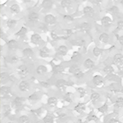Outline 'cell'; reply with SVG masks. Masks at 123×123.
<instances>
[{"mask_svg": "<svg viewBox=\"0 0 123 123\" xmlns=\"http://www.w3.org/2000/svg\"><path fill=\"white\" fill-rule=\"evenodd\" d=\"M123 56L122 54H120V53H117L113 57V63H115L116 65H117V67L119 68H121V66L123 67Z\"/></svg>", "mask_w": 123, "mask_h": 123, "instance_id": "6da1fadb", "label": "cell"}, {"mask_svg": "<svg viewBox=\"0 0 123 123\" xmlns=\"http://www.w3.org/2000/svg\"><path fill=\"white\" fill-rule=\"evenodd\" d=\"M67 83L64 80H58L56 83V86L60 91H65L67 89Z\"/></svg>", "mask_w": 123, "mask_h": 123, "instance_id": "7a4b0ae2", "label": "cell"}, {"mask_svg": "<svg viewBox=\"0 0 123 123\" xmlns=\"http://www.w3.org/2000/svg\"><path fill=\"white\" fill-rule=\"evenodd\" d=\"M19 89L21 92H26V91H28L30 90V84L27 81L22 80L19 84Z\"/></svg>", "mask_w": 123, "mask_h": 123, "instance_id": "3957f363", "label": "cell"}, {"mask_svg": "<svg viewBox=\"0 0 123 123\" xmlns=\"http://www.w3.org/2000/svg\"><path fill=\"white\" fill-rule=\"evenodd\" d=\"M24 103V98L22 97H16L14 101H13V104L15 105L16 108H21V106L23 105Z\"/></svg>", "mask_w": 123, "mask_h": 123, "instance_id": "277c9868", "label": "cell"}, {"mask_svg": "<svg viewBox=\"0 0 123 123\" xmlns=\"http://www.w3.org/2000/svg\"><path fill=\"white\" fill-rule=\"evenodd\" d=\"M29 73V71H28V68L23 65V66H21L19 67V74L21 75V77H25L28 75Z\"/></svg>", "mask_w": 123, "mask_h": 123, "instance_id": "5b68a950", "label": "cell"}, {"mask_svg": "<svg viewBox=\"0 0 123 123\" xmlns=\"http://www.w3.org/2000/svg\"><path fill=\"white\" fill-rule=\"evenodd\" d=\"M103 82H104V80H103V77L101 76H94L93 77V83H94V85H97V86H99L103 84Z\"/></svg>", "mask_w": 123, "mask_h": 123, "instance_id": "8992f818", "label": "cell"}, {"mask_svg": "<svg viewBox=\"0 0 123 123\" xmlns=\"http://www.w3.org/2000/svg\"><path fill=\"white\" fill-rule=\"evenodd\" d=\"M75 111L77 112L78 113H83V112L85 111V104H82V103H80L75 107Z\"/></svg>", "mask_w": 123, "mask_h": 123, "instance_id": "52a82bcc", "label": "cell"}, {"mask_svg": "<svg viewBox=\"0 0 123 123\" xmlns=\"http://www.w3.org/2000/svg\"><path fill=\"white\" fill-rule=\"evenodd\" d=\"M84 13H85V16H87V17H93V16H94V9H93L92 7H85L84 8Z\"/></svg>", "mask_w": 123, "mask_h": 123, "instance_id": "ba28073f", "label": "cell"}, {"mask_svg": "<svg viewBox=\"0 0 123 123\" xmlns=\"http://www.w3.org/2000/svg\"><path fill=\"white\" fill-rule=\"evenodd\" d=\"M47 71H48L47 67L43 66V65H39L36 69V72L38 75H44L47 72Z\"/></svg>", "mask_w": 123, "mask_h": 123, "instance_id": "9c48e42d", "label": "cell"}, {"mask_svg": "<svg viewBox=\"0 0 123 123\" xmlns=\"http://www.w3.org/2000/svg\"><path fill=\"white\" fill-rule=\"evenodd\" d=\"M45 21H46V23L49 24V25H51V24H54L56 22V18H55L54 17H53V15H47L46 17H45Z\"/></svg>", "mask_w": 123, "mask_h": 123, "instance_id": "30bf717a", "label": "cell"}, {"mask_svg": "<svg viewBox=\"0 0 123 123\" xmlns=\"http://www.w3.org/2000/svg\"><path fill=\"white\" fill-rule=\"evenodd\" d=\"M84 66H85V68H87V69H92L93 67H94V62L91 60V59L88 58V59H86V60L85 61Z\"/></svg>", "mask_w": 123, "mask_h": 123, "instance_id": "8fae6325", "label": "cell"}, {"mask_svg": "<svg viewBox=\"0 0 123 123\" xmlns=\"http://www.w3.org/2000/svg\"><path fill=\"white\" fill-rule=\"evenodd\" d=\"M48 104L50 107H56V105L57 104V99L56 97H50V98H49V99H48Z\"/></svg>", "mask_w": 123, "mask_h": 123, "instance_id": "7c38bea8", "label": "cell"}, {"mask_svg": "<svg viewBox=\"0 0 123 123\" xmlns=\"http://www.w3.org/2000/svg\"><path fill=\"white\" fill-rule=\"evenodd\" d=\"M40 41H41V37L38 34H34L32 36H31V42L33 43L37 44V43H39Z\"/></svg>", "mask_w": 123, "mask_h": 123, "instance_id": "4fadbf2b", "label": "cell"}, {"mask_svg": "<svg viewBox=\"0 0 123 123\" xmlns=\"http://www.w3.org/2000/svg\"><path fill=\"white\" fill-rule=\"evenodd\" d=\"M38 17H39L38 13L31 12V13H30L29 17H28V19H29L30 21H31V22H35V21L38 20Z\"/></svg>", "mask_w": 123, "mask_h": 123, "instance_id": "5bb4252c", "label": "cell"}, {"mask_svg": "<svg viewBox=\"0 0 123 123\" xmlns=\"http://www.w3.org/2000/svg\"><path fill=\"white\" fill-rule=\"evenodd\" d=\"M23 54L25 57H28V58H31L33 57V51L31 49H25L23 50Z\"/></svg>", "mask_w": 123, "mask_h": 123, "instance_id": "9a60e30c", "label": "cell"}, {"mask_svg": "<svg viewBox=\"0 0 123 123\" xmlns=\"http://www.w3.org/2000/svg\"><path fill=\"white\" fill-rule=\"evenodd\" d=\"M52 5H53V2L51 0H43L42 3V7L43 8H46V9L51 8Z\"/></svg>", "mask_w": 123, "mask_h": 123, "instance_id": "2e32d148", "label": "cell"}, {"mask_svg": "<svg viewBox=\"0 0 123 123\" xmlns=\"http://www.w3.org/2000/svg\"><path fill=\"white\" fill-rule=\"evenodd\" d=\"M49 50L47 49L46 47H43V49H40V51H39V55H40L41 57H46L49 56Z\"/></svg>", "mask_w": 123, "mask_h": 123, "instance_id": "e0dca14e", "label": "cell"}, {"mask_svg": "<svg viewBox=\"0 0 123 123\" xmlns=\"http://www.w3.org/2000/svg\"><path fill=\"white\" fill-rule=\"evenodd\" d=\"M101 23H102V25H104V26L107 27L111 24V19L109 18L108 17H104L101 20Z\"/></svg>", "mask_w": 123, "mask_h": 123, "instance_id": "ac0fdd59", "label": "cell"}, {"mask_svg": "<svg viewBox=\"0 0 123 123\" xmlns=\"http://www.w3.org/2000/svg\"><path fill=\"white\" fill-rule=\"evenodd\" d=\"M19 123H30V118L26 115H21L18 119Z\"/></svg>", "mask_w": 123, "mask_h": 123, "instance_id": "d6986e66", "label": "cell"}, {"mask_svg": "<svg viewBox=\"0 0 123 123\" xmlns=\"http://www.w3.org/2000/svg\"><path fill=\"white\" fill-rule=\"evenodd\" d=\"M115 106L117 108H123V98L122 97H119L116 99V102H115Z\"/></svg>", "mask_w": 123, "mask_h": 123, "instance_id": "ffe728a7", "label": "cell"}, {"mask_svg": "<svg viewBox=\"0 0 123 123\" xmlns=\"http://www.w3.org/2000/svg\"><path fill=\"white\" fill-rule=\"evenodd\" d=\"M99 98H100V94H98V93H96V92L93 93V94H91V96H90L91 101H92V102H94V103H96L97 101H98V100H99Z\"/></svg>", "mask_w": 123, "mask_h": 123, "instance_id": "44dd1931", "label": "cell"}, {"mask_svg": "<svg viewBox=\"0 0 123 123\" xmlns=\"http://www.w3.org/2000/svg\"><path fill=\"white\" fill-rule=\"evenodd\" d=\"M43 121L44 123H53L54 118H53V117L51 116V115H46V116L43 118Z\"/></svg>", "mask_w": 123, "mask_h": 123, "instance_id": "7402d4cb", "label": "cell"}, {"mask_svg": "<svg viewBox=\"0 0 123 123\" xmlns=\"http://www.w3.org/2000/svg\"><path fill=\"white\" fill-rule=\"evenodd\" d=\"M108 39H109V36L108 34L106 33H103L99 36V40L103 43H107L108 41Z\"/></svg>", "mask_w": 123, "mask_h": 123, "instance_id": "603a6c76", "label": "cell"}, {"mask_svg": "<svg viewBox=\"0 0 123 123\" xmlns=\"http://www.w3.org/2000/svg\"><path fill=\"white\" fill-rule=\"evenodd\" d=\"M11 92V88L7 86H3L1 87V94L2 95H6V94H9Z\"/></svg>", "mask_w": 123, "mask_h": 123, "instance_id": "cb8c5ba5", "label": "cell"}, {"mask_svg": "<svg viewBox=\"0 0 123 123\" xmlns=\"http://www.w3.org/2000/svg\"><path fill=\"white\" fill-rule=\"evenodd\" d=\"M98 112H100L101 113H106L108 111V104H104V105H102V107L98 108Z\"/></svg>", "mask_w": 123, "mask_h": 123, "instance_id": "d4e9b609", "label": "cell"}, {"mask_svg": "<svg viewBox=\"0 0 123 123\" xmlns=\"http://www.w3.org/2000/svg\"><path fill=\"white\" fill-rule=\"evenodd\" d=\"M80 28H81V30H82L83 31H84V32H87V31H88L90 29V24L85 22V23L81 24Z\"/></svg>", "mask_w": 123, "mask_h": 123, "instance_id": "484cf974", "label": "cell"}, {"mask_svg": "<svg viewBox=\"0 0 123 123\" xmlns=\"http://www.w3.org/2000/svg\"><path fill=\"white\" fill-rule=\"evenodd\" d=\"M7 45H8V47L10 49H16L17 46V43L14 39H12V40H10L9 42L7 43Z\"/></svg>", "mask_w": 123, "mask_h": 123, "instance_id": "4316f807", "label": "cell"}, {"mask_svg": "<svg viewBox=\"0 0 123 123\" xmlns=\"http://www.w3.org/2000/svg\"><path fill=\"white\" fill-rule=\"evenodd\" d=\"M104 71L106 73V74H112V73L114 71V69H113V67H111V66H107L104 67Z\"/></svg>", "mask_w": 123, "mask_h": 123, "instance_id": "83f0119b", "label": "cell"}, {"mask_svg": "<svg viewBox=\"0 0 123 123\" xmlns=\"http://www.w3.org/2000/svg\"><path fill=\"white\" fill-rule=\"evenodd\" d=\"M27 33V30H26V28H25V27H22L20 31H18V33L17 34L18 36H20V37H23V36H25V34Z\"/></svg>", "mask_w": 123, "mask_h": 123, "instance_id": "f1b7e54d", "label": "cell"}, {"mask_svg": "<svg viewBox=\"0 0 123 123\" xmlns=\"http://www.w3.org/2000/svg\"><path fill=\"white\" fill-rule=\"evenodd\" d=\"M71 4V0H62L61 2V6L62 7H67Z\"/></svg>", "mask_w": 123, "mask_h": 123, "instance_id": "f546056e", "label": "cell"}, {"mask_svg": "<svg viewBox=\"0 0 123 123\" xmlns=\"http://www.w3.org/2000/svg\"><path fill=\"white\" fill-rule=\"evenodd\" d=\"M7 25L9 28H13V27H15L16 25H17V21H16L15 20H8L7 22Z\"/></svg>", "mask_w": 123, "mask_h": 123, "instance_id": "4dcf8cb0", "label": "cell"}, {"mask_svg": "<svg viewBox=\"0 0 123 123\" xmlns=\"http://www.w3.org/2000/svg\"><path fill=\"white\" fill-rule=\"evenodd\" d=\"M11 11L14 13H19L20 12V7L17 4H13L11 7Z\"/></svg>", "mask_w": 123, "mask_h": 123, "instance_id": "1f68e13d", "label": "cell"}, {"mask_svg": "<svg viewBox=\"0 0 123 123\" xmlns=\"http://www.w3.org/2000/svg\"><path fill=\"white\" fill-rule=\"evenodd\" d=\"M101 53H102V50H101L100 49H98V48H94V49H93V54L94 55L95 57H98L101 55Z\"/></svg>", "mask_w": 123, "mask_h": 123, "instance_id": "d6a6232c", "label": "cell"}, {"mask_svg": "<svg viewBox=\"0 0 123 123\" xmlns=\"http://www.w3.org/2000/svg\"><path fill=\"white\" fill-rule=\"evenodd\" d=\"M3 110H4V115L5 116H8L11 113V108L8 105H4L3 106Z\"/></svg>", "mask_w": 123, "mask_h": 123, "instance_id": "836d02e7", "label": "cell"}, {"mask_svg": "<svg viewBox=\"0 0 123 123\" xmlns=\"http://www.w3.org/2000/svg\"><path fill=\"white\" fill-rule=\"evenodd\" d=\"M58 52L60 53L61 54H66V53L67 52V47L64 46V45H61V46L58 48Z\"/></svg>", "mask_w": 123, "mask_h": 123, "instance_id": "e575fe53", "label": "cell"}, {"mask_svg": "<svg viewBox=\"0 0 123 123\" xmlns=\"http://www.w3.org/2000/svg\"><path fill=\"white\" fill-rule=\"evenodd\" d=\"M72 43H73V44L77 45V46H82V45L85 43V41L83 40V39H76V40L73 41Z\"/></svg>", "mask_w": 123, "mask_h": 123, "instance_id": "d590c367", "label": "cell"}, {"mask_svg": "<svg viewBox=\"0 0 123 123\" xmlns=\"http://www.w3.org/2000/svg\"><path fill=\"white\" fill-rule=\"evenodd\" d=\"M62 32H63V35H65V36L63 37V39H67L71 35L72 31H71V30H65V31H63Z\"/></svg>", "mask_w": 123, "mask_h": 123, "instance_id": "8d00e7d4", "label": "cell"}, {"mask_svg": "<svg viewBox=\"0 0 123 123\" xmlns=\"http://www.w3.org/2000/svg\"><path fill=\"white\" fill-rule=\"evenodd\" d=\"M77 92L79 93L80 97H84L85 95L86 94V90H85L84 88H78L77 89Z\"/></svg>", "mask_w": 123, "mask_h": 123, "instance_id": "74e56055", "label": "cell"}, {"mask_svg": "<svg viewBox=\"0 0 123 123\" xmlns=\"http://www.w3.org/2000/svg\"><path fill=\"white\" fill-rule=\"evenodd\" d=\"M74 75H75V76H76V78H78V79L82 78L83 76H84V75H83V72L80 71V69H79L78 71H76V72L74 73Z\"/></svg>", "mask_w": 123, "mask_h": 123, "instance_id": "f35d334b", "label": "cell"}, {"mask_svg": "<svg viewBox=\"0 0 123 123\" xmlns=\"http://www.w3.org/2000/svg\"><path fill=\"white\" fill-rule=\"evenodd\" d=\"M109 12H110L112 14H117L118 13V12H119V10L117 8V7H116V6H113V7H112V8H111L110 10H109Z\"/></svg>", "mask_w": 123, "mask_h": 123, "instance_id": "ab89813d", "label": "cell"}, {"mask_svg": "<svg viewBox=\"0 0 123 123\" xmlns=\"http://www.w3.org/2000/svg\"><path fill=\"white\" fill-rule=\"evenodd\" d=\"M53 71H54L55 73H60L63 71V67L62 66H56L53 68Z\"/></svg>", "mask_w": 123, "mask_h": 123, "instance_id": "60d3db41", "label": "cell"}, {"mask_svg": "<svg viewBox=\"0 0 123 123\" xmlns=\"http://www.w3.org/2000/svg\"><path fill=\"white\" fill-rule=\"evenodd\" d=\"M79 69H80V68H79L77 66H76V65H73V66L70 68V71L71 73H73V74H74V73L76 72V71H78Z\"/></svg>", "mask_w": 123, "mask_h": 123, "instance_id": "b9f144b4", "label": "cell"}, {"mask_svg": "<svg viewBox=\"0 0 123 123\" xmlns=\"http://www.w3.org/2000/svg\"><path fill=\"white\" fill-rule=\"evenodd\" d=\"M0 76H1V82H3V80H5L7 78V75L6 74L5 72H1V74H0Z\"/></svg>", "mask_w": 123, "mask_h": 123, "instance_id": "7bdbcfd3", "label": "cell"}, {"mask_svg": "<svg viewBox=\"0 0 123 123\" xmlns=\"http://www.w3.org/2000/svg\"><path fill=\"white\" fill-rule=\"evenodd\" d=\"M38 99V97H37L36 94H33L32 95L29 96V100H37Z\"/></svg>", "mask_w": 123, "mask_h": 123, "instance_id": "ee69618b", "label": "cell"}, {"mask_svg": "<svg viewBox=\"0 0 123 123\" xmlns=\"http://www.w3.org/2000/svg\"><path fill=\"white\" fill-rule=\"evenodd\" d=\"M108 123H120V122H119L117 119H116V118H111L110 120H109Z\"/></svg>", "mask_w": 123, "mask_h": 123, "instance_id": "f6af8a7d", "label": "cell"}, {"mask_svg": "<svg viewBox=\"0 0 123 123\" xmlns=\"http://www.w3.org/2000/svg\"><path fill=\"white\" fill-rule=\"evenodd\" d=\"M117 28L118 30H123V21H120L118 22V25H117Z\"/></svg>", "mask_w": 123, "mask_h": 123, "instance_id": "bcb514c9", "label": "cell"}, {"mask_svg": "<svg viewBox=\"0 0 123 123\" xmlns=\"http://www.w3.org/2000/svg\"><path fill=\"white\" fill-rule=\"evenodd\" d=\"M64 20H66V21H73V17H71V16H65Z\"/></svg>", "mask_w": 123, "mask_h": 123, "instance_id": "7dc6e473", "label": "cell"}, {"mask_svg": "<svg viewBox=\"0 0 123 123\" xmlns=\"http://www.w3.org/2000/svg\"><path fill=\"white\" fill-rule=\"evenodd\" d=\"M76 57H80V54H79L78 52H75L74 53H73V55H72V57H71V58L75 59V58H76Z\"/></svg>", "mask_w": 123, "mask_h": 123, "instance_id": "c3c4849f", "label": "cell"}, {"mask_svg": "<svg viewBox=\"0 0 123 123\" xmlns=\"http://www.w3.org/2000/svg\"><path fill=\"white\" fill-rule=\"evenodd\" d=\"M51 36H52V38L53 39H57V35L56 34L55 31H52V33H51Z\"/></svg>", "mask_w": 123, "mask_h": 123, "instance_id": "681fc988", "label": "cell"}, {"mask_svg": "<svg viewBox=\"0 0 123 123\" xmlns=\"http://www.w3.org/2000/svg\"><path fill=\"white\" fill-rule=\"evenodd\" d=\"M40 84H41V85H42L43 87H44V88H49V83H47V82H41Z\"/></svg>", "mask_w": 123, "mask_h": 123, "instance_id": "f907efd6", "label": "cell"}, {"mask_svg": "<svg viewBox=\"0 0 123 123\" xmlns=\"http://www.w3.org/2000/svg\"><path fill=\"white\" fill-rule=\"evenodd\" d=\"M103 0H93V3H94V4H100L101 3H102Z\"/></svg>", "mask_w": 123, "mask_h": 123, "instance_id": "816d5d0a", "label": "cell"}, {"mask_svg": "<svg viewBox=\"0 0 123 123\" xmlns=\"http://www.w3.org/2000/svg\"><path fill=\"white\" fill-rule=\"evenodd\" d=\"M11 62H17V57H12L11 59Z\"/></svg>", "mask_w": 123, "mask_h": 123, "instance_id": "f5cc1de1", "label": "cell"}, {"mask_svg": "<svg viewBox=\"0 0 123 123\" xmlns=\"http://www.w3.org/2000/svg\"><path fill=\"white\" fill-rule=\"evenodd\" d=\"M119 42L122 45H123V36H121L120 38H119Z\"/></svg>", "mask_w": 123, "mask_h": 123, "instance_id": "db71d44e", "label": "cell"}, {"mask_svg": "<svg viewBox=\"0 0 123 123\" xmlns=\"http://www.w3.org/2000/svg\"><path fill=\"white\" fill-rule=\"evenodd\" d=\"M96 117H95V116H93L92 117H89V121H90V120H96Z\"/></svg>", "mask_w": 123, "mask_h": 123, "instance_id": "11a10c76", "label": "cell"}, {"mask_svg": "<svg viewBox=\"0 0 123 123\" xmlns=\"http://www.w3.org/2000/svg\"><path fill=\"white\" fill-rule=\"evenodd\" d=\"M31 1V0H24V2H25V3H30Z\"/></svg>", "mask_w": 123, "mask_h": 123, "instance_id": "9f6ffc18", "label": "cell"}, {"mask_svg": "<svg viewBox=\"0 0 123 123\" xmlns=\"http://www.w3.org/2000/svg\"><path fill=\"white\" fill-rule=\"evenodd\" d=\"M7 123H13V122H7Z\"/></svg>", "mask_w": 123, "mask_h": 123, "instance_id": "6f0895ef", "label": "cell"}]
</instances>
